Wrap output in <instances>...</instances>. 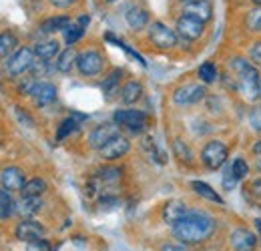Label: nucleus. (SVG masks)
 I'll list each match as a JSON object with an SVG mask.
<instances>
[{
  "label": "nucleus",
  "mask_w": 261,
  "mask_h": 251,
  "mask_svg": "<svg viewBox=\"0 0 261 251\" xmlns=\"http://www.w3.org/2000/svg\"><path fill=\"white\" fill-rule=\"evenodd\" d=\"M34 61H36L34 48L22 46V48H18V51L8 59L6 70H8V74H12V77H20V74H24V72H29V70L33 68Z\"/></svg>",
  "instance_id": "nucleus-6"
},
{
  "label": "nucleus",
  "mask_w": 261,
  "mask_h": 251,
  "mask_svg": "<svg viewBox=\"0 0 261 251\" xmlns=\"http://www.w3.org/2000/svg\"><path fill=\"white\" fill-rule=\"evenodd\" d=\"M245 27H247V31L251 32H261V6L249 10L245 14Z\"/></svg>",
  "instance_id": "nucleus-33"
},
{
  "label": "nucleus",
  "mask_w": 261,
  "mask_h": 251,
  "mask_svg": "<svg viewBox=\"0 0 261 251\" xmlns=\"http://www.w3.org/2000/svg\"><path fill=\"white\" fill-rule=\"evenodd\" d=\"M31 96L38 107H46V105L57 101V87L50 83H34Z\"/></svg>",
  "instance_id": "nucleus-15"
},
{
  "label": "nucleus",
  "mask_w": 261,
  "mask_h": 251,
  "mask_svg": "<svg viewBox=\"0 0 261 251\" xmlns=\"http://www.w3.org/2000/svg\"><path fill=\"white\" fill-rule=\"evenodd\" d=\"M251 127L261 135V111H255V113L251 115Z\"/></svg>",
  "instance_id": "nucleus-39"
},
{
  "label": "nucleus",
  "mask_w": 261,
  "mask_h": 251,
  "mask_svg": "<svg viewBox=\"0 0 261 251\" xmlns=\"http://www.w3.org/2000/svg\"><path fill=\"white\" fill-rule=\"evenodd\" d=\"M0 183L2 187L8 189V191H20L27 183V177L24 173L18 169V167H6L2 173H0Z\"/></svg>",
  "instance_id": "nucleus-14"
},
{
  "label": "nucleus",
  "mask_w": 261,
  "mask_h": 251,
  "mask_svg": "<svg viewBox=\"0 0 261 251\" xmlns=\"http://www.w3.org/2000/svg\"><path fill=\"white\" fill-rule=\"evenodd\" d=\"M227 159H229L227 145H225L223 141H217V139L209 141V143L203 147V151H201V163H203L209 171L221 169V167L227 163Z\"/></svg>",
  "instance_id": "nucleus-4"
},
{
  "label": "nucleus",
  "mask_w": 261,
  "mask_h": 251,
  "mask_svg": "<svg viewBox=\"0 0 261 251\" xmlns=\"http://www.w3.org/2000/svg\"><path fill=\"white\" fill-rule=\"evenodd\" d=\"M143 96V87L139 81H129L123 89H121V101L125 105H135L139 98Z\"/></svg>",
  "instance_id": "nucleus-21"
},
{
  "label": "nucleus",
  "mask_w": 261,
  "mask_h": 251,
  "mask_svg": "<svg viewBox=\"0 0 261 251\" xmlns=\"http://www.w3.org/2000/svg\"><path fill=\"white\" fill-rule=\"evenodd\" d=\"M113 121H115V125L127 129L130 135L145 133V129L149 125V117L143 111H137V109H119V111H115Z\"/></svg>",
  "instance_id": "nucleus-3"
},
{
  "label": "nucleus",
  "mask_w": 261,
  "mask_h": 251,
  "mask_svg": "<svg viewBox=\"0 0 261 251\" xmlns=\"http://www.w3.org/2000/svg\"><path fill=\"white\" fill-rule=\"evenodd\" d=\"M130 149V143L127 137H123V135H117V137H113L107 145H102L100 149H98V153H100V157L107 159V161H115V159H121L123 155H127Z\"/></svg>",
  "instance_id": "nucleus-11"
},
{
  "label": "nucleus",
  "mask_w": 261,
  "mask_h": 251,
  "mask_svg": "<svg viewBox=\"0 0 261 251\" xmlns=\"http://www.w3.org/2000/svg\"><path fill=\"white\" fill-rule=\"evenodd\" d=\"M199 79L203 81V85H213L217 81V66L213 63H203L197 70Z\"/></svg>",
  "instance_id": "nucleus-30"
},
{
  "label": "nucleus",
  "mask_w": 261,
  "mask_h": 251,
  "mask_svg": "<svg viewBox=\"0 0 261 251\" xmlns=\"http://www.w3.org/2000/svg\"><path fill=\"white\" fill-rule=\"evenodd\" d=\"M183 12L193 14L197 18H201L203 22H207V20H211V16H213V4H211L209 0H191V2L185 4Z\"/></svg>",
  "instance_id": "nucleus-17"
},
{
  "label": "nucleus",
  "mask_w": 261,
  "mask_h": 251,
  "mask_svg": "<svg viewBox=\"0 0 261 251\" xmlns=\"http://www.w3.org/2000/svg\"><path fill=\"white\" fill-rule=\"evenodd\" d=\"M249 61L255 66H261V40H255L249 46Z\"/></svg>",
  "instance_id": "nucleus-36"
},
{
  "label": "nucleus",
  "mask_w": 261,
  "mask_h": 251,
  "mask_svg": "<svg viewBox=\"0 0 261 251\" xmlns=\"http://www.w3.org/2000/svg\"><path fill=\"white\" fill-rule=\"evenodd\" d=\"M177 34L181 36V38H185V40H197V38H201L203 36V32H205V22L201 20V18H197L193 14H187V12H183L179 18H177Z\"/></svg>",
  "instance_id": "nucleus-8"
},
{
  "label": "nucleus",
  "mask_w": 261,
  "mask_h": 251,
  "mask_svg": "<svg viewBox=\"0 0 261 251\" xmlns=\"http://www.w3.org/2000/svg\"><path fill=\"white\" fill-rule=\"evenodd\" d=\"M14 235H16L18 241H27L29 243V241L44 237V225L38 223V221L31 219V217H27V219L18 221V225L14 229Z\"/></svg>",
  "instance_id": "nucleus-12"
},
{
  "label": "nucleus",
  "mask_w": 261,
  "mask_h": 251,
  "mask_svg": "<svg viewBox=\"0 0 261 251\" xmlns=\"http://www.w3.org/2000/svg\"><path fill=\"white\" fill-rule=\"evenodd\" d=\"M149 40H151V44H155L157 48L169 51V48H173V46L177 44L179 34H177V31H171L163 22H153V24L149 27Z\"/></svg>",
  "instance_id": "nucleus-7"
},
{
  "label": "nucleus",
  "mask_w": 261,
  "mask_h": 251,
  "mask_svg": "<svg viewBox=\"0 0 261 251\" xmlns=\"http://www.w3.org/2000/svg\"><path fill=\"white\" fill-rule=\"evenodd\" d=\"M16 211V203L10 197L8 189H0V221H6L12 217V213Z\"/></svg>",
  "instance_id": "nucleus-24"
},
{
  "label": "nucleus",
  "mask_w": 261,
  "mask_h": 251,
  "mask_svg": "<svg viewBox=\"0 0 261 251\" xmlns=\"http://www.w3.org/2000/svg\"><path fill=\"white\" fill-rule=\"evenodd\" d=\"M191 187H193V191H195L197 195H201L203 199H207V201H211V203L223 205V197H221L219 193H215V189L209 187L207 183H203V181H193Z\"/></svg>",
  "instance_id": "nucleus-26"
},
{
  "label": "nucleus",
  "mask_w": 261,
  "mask_h": 251,
  "mask_svg": "<svg viewBox=\"0 0 261 251\" xmlns=\"http://www.w3.org/2000/svg\"><path fill=\"white\" fill-rule=\"evenodd\" d=\"M253 4H257V6H261V0H251Z\"/></svg>",
  "instance_id": "nucleus-46"
},
{
  "label": "nucleus",
  "mask_w": 261,
  "mask_h": 251,
  "mask_svg": "<svg viewBox=\"0 0 261 251\" xmlns=\"http://www.w3.org/2000/svg\"><path fill=\"white\" fill-rule=\"evenodd\" d=\"M44 191H46V181L40 177H34L24 183V187L20 189V195L22 197H40Z\"/></svg>",
  "instance_id": "nucleus-27"
},
{
  "label": "nucleus",
  "mask_w": 261,
  "mask_h": 251,
  "mask_svg": "<svg viewBox=\"0 0 261 251\" xmlns=\"http://www.w3.org/2000/svg\"><path fill=\"white\" fill-rule=\"evenodd\" d=\"M76 59H79V53L74 51V48H65L61 55H59V59H57V64H55V68L59 70V72H70L74 66H76Z\"/></svg>",
  "instance_id": "nucleus-20"
},
{
  "label": "nucleus",
  "mask_w": 261,
  "mask_h": 251,
  "mask_svg": "<svg viewBox=\"0 0 261 251\" xmlns=\"http://www.w3.org/2000/svg\"><path fill=\"white\" fill-rule=\"evenodd\" d=\"M229 70L235 77V89L243 94L247 101L255 103L261 101V74L257 70V66L251 63L249 59L243 57H233L229 59Z\"/></svg>",
  "instance_id": "nucleus-2"
},
{
  "label": "nucleus",
  "mask_w": 261,
  "mask_h": 251,
  "mask_svg": "<svg viewBox=\"0 0 261 251\" xmlns=\"http://www.w3.org/2000/svg\"><path fill=\"white\" fill-rule=\"evenodd\" d=\"M83 34H85V27L81 22H74V24L70 22L65 29V42L68 46H72L74 42H79L83 38Z\"/></svg>",
  "instance_id": "nucleus-31"
},
{
  "label": "nucleus",
  "mask_w": 261,
  "mask_h": 251,
  "mask_svg": "<svg viewBox=\"0 0 261 251\" xmlns=\"http://www.w3.org/2000/svg\"><path fill=\"white\" fill-rule=\"evenodd\" d=\"M251 151H253L255 155H259V157H261V139L255 143V145H253V149H251Z\"/></svg>",
  "instance_id": "nucleus-43"
},
{
  "label": "nucleus",
  "mask_w": 261,
  "mask_h": 251,
  "mask_svg": "<svg viewBox=\"0 0 261 251\" xmlns=\"http://www.w3.org/2000/svg\"><path fill=\"white\" fill-rule=\"evenodd\" d=\"M179 2H183V4H187V2H191V0H179Z\"/></svg>",
  "instance_id": "nucleus-47"
},
{
  "label": "nucleus",
  "mask_w": 261,
  "mask_h": 251,
  "mask_svg": "<svg viewBox=\"0 0 261 251\" xmlns=\"http://www.w3.org/2000/svg\"><path fill=\"white\" fill-rule=\"evenodd\" d=\"M257 243H259L257 233H253L249 229H243V227L233 229L231 235H229V245L233 251H255Z\"/></svg>",
  "instance_id": "nucleus-9"
},
{
  "label": "nucleus",
  "mask_w": 261,
  "mask_h": 251,
  "mask_svg": "<svg viewBox=\"0 0 261 251\" xmlns=\"http://www.w3.org/2000/svg\"><path fill=\"white\" fill-rule=\"evenodd\" d=\"M215 227H217V223L211 215L189 209L183 219H179L171 227V231H173L175 239L181 241L183 245H199L215 233Z\"/></svg>",
  "instance_id": "nucleus-1"
},
{
  "label": "nucleus",
  "mask_w": 261,
  "mask_h": 251,
  "mask_svg": "<svg viewBox=\"0 0 261 251\" xmlns=\"http://www.w3.org/2000/svg\"><path fill=\"white\" fill-rule=\"evenodd\" d=\"M102 66H105V61H102V57L98 55L97 51H85L76 59V70L83 77H97L98 72L102 70Z\"/></svg>",
  "instance_id": "nucleus-10"
},
{
  "label": "nucleus",
  "mask_w": 261,
  "mask_h": 251,
  "mask_svg": "<svg viewBox=\"0 0 261 251\" xmlns=\"http://www.w3.org/2000/svg\"><path fill=\"white\" fill-rule=\"evenodd\" d=\"M205 96H207V89L203 83L201 85L199 83H185L173 91V103L177 107H191V105H197L199 101H203Z\"/></svg>",
  "instance_id": "nucleus-5"
},
{
  "label": "nucleus",
  "mask_w": 261,
  "mask_h": 251,
  "mask_svg": "<svg viewBox=\"0 0 261 251\" xmlns=\"http://www.w3.org/2000/svg\"><path fill=\"white\" fill-rule=\"evenodd\" d=\"M81 121H85V117H83V115H72V117L65 119V121L61 123V127H59V131H57V139H59V141H63L66 135H70V133L79 127Z\"/></svg>",
  "instance_id": "nucleus-28"
},
{
  "label": "nucleus",
  "mask_w": 261,
  "mask_h": 251,
  "mask_svg": "<svg viewBox=\"0 0 261 251\" xmlns=\"http://www.w3.org/2000/svg\"><path fill=\"white\" fill-rule=\"evenodd\" d=\"M237 183H239V181L233 177V173L227 169V171H225V177H223V187H225V189H235V187H237Z\"/></svg>",
  "instance_id": "nucleus-38"
},
{
  "label": "nucleus",
  "mask_w": 261,
  "mask_h": 251,
  "mask_svg": "<svg viewBox=\"0 0 261 251\" xmlns=\"http://www.w3.org/2000/svg\"><path fill=\"white\" fill-rule=\"evenodd\" d=\"M76 0H50V4L53 6H57V8H68V6H72Z\"/></svg>",
  "instance_id": "nucleus-40"
},
{
  "label": "nucleus",
  "mask_w": 261,
  "mask_h": 251,
  "mask_svg": "<svg viewBox=\"0 0 261 251\" xmlns=\"http://www.w3.org/2000/svg\"><path fill=\"white\" fill-rule=\"evenodd\" d=\"M253 225H255V229H257V233H259V241H261V219L259 217L253 221Z\"/></svg>",
  "instance_id": "nucleus-44"
},
{
  "label": "nucleus",
  "mask_w": 261,
  "mask_h": 251,
  "mask_svg": "<svg viewBox=\"0 0 261 251\" xmlns=\"http://www.w3.org/2000/svg\"><path fill=\"white\" fill-rule=\"evenodd\" d=\"M18 51V38L12 32H2L0 34V59L12 57Z\"/></svg>",
  "instance_id": "nucleus-22"
},
{
  "label": "nucleus",
  "mask_w": 261,
  "mask_h": 251,
  "mask_svg": "<svg viewBox=\"0 0 261 251\" xmlns=\"http://www.w3.org/2000/svg\"><path fill=\"white\" fill-rule=\"evenodd\" d=\"M109 2H115V0H109Z\"/></svg>",
  "instance_id": "nucleus-48"
},
{
  "label": "nucleus",
  "mask_w": 261,
  "mask_h": 251,
  "mask_svg": "<svg viewBox=\"0 0 261 251\" xmlns=\"http://www.w3.org/2000/svg\"><path fill=\"white\" fill-rule=\"evenodd\" d=\"M229 171L233 173V177H235L237 181H243V179L247 177V173H249V165H247V161H245V159L237 157V159H233V161H231Z\"/></svg>",
  "instance_id": "nucleus-32"
},
{
  "label": "nucleus",
  "mask_w": 261,
  "mask_h": 251,
  "mask_svg": "<svg viewBox=\"0 0 261 251\" xmlns=\"http://www.w3.org/2000/svg\"><path fill=\"white\" fill-rule=\"evenodd\" d=\"M251 193H253L257 199H261V179H255V181L251 183Z\"/></svg>",
  "instance_id": "nucleus-41"
},
{
  "label": "nucleus",
  "mask_w": 261,
  "mask_h": 251,
  "mask_svg": "<svg viewBox=\"0 0 261 251\" xmlns=\"http://www.w3.org/2000/svg\"><path fill=\"white\" fill-rule=\"evenodd\" d=\"M34 55H36V59H40V61H53L55 57H59L61 53H59V42L57 40H42V42H38L36 46H34Z\"/></svg>",
  "instance_id": "nucleus-19"
},
{
  "label": "nucleus",
  "mask_w": 261,
  "mask_h": 251,
  "mask_svg": "<svg viewBox=\"0 0 261 251\" xmlns=\"http://www.w3.org/2000/svg\"><path fill=\"white\" fill-rule=\"evenodd\" d=\"M255 167H257V171H259V173H261V159H259V161H257V165H255Z\"/></svg>",
  "instance_id": "nucleus-45"
},
{
  "label": "nucleus",
  "mask_w": 261,
  "mask_h": 251,
  "mask_svg": "<svg viewBox=\"0 0 261 251\" xmlns=\"http://www.w3.org/2000/svg\"><path fill=\"white\" fill-rule=\"evenodd\" d=\"M187 211H189V207L183 203V201H179V199H171L169 203H165L163 207V219L167 225H175L179 219H183L185 215H187Z\"/></svg>",
  "instance_id": "nucleus-16"
},
{
  "label": "nucleus",
  "mask_w": 261,
  "mask_h": 251,
  "mask_svg": "<svg viewBox=\"0 0 261 251\" xmlns=\"http://www.w3.org/2000/svg\"><path fill=\"white\" fill-rule=\"evenodd\" d=\"M16 207H18L20 215H24V217H33L34 213L40 211L42 201H40V197H20V201H18Z\"/></svg>",
  "instance_id": "nucleus-25"
},
{
  "label": "nucleus",
  "mask_w": 261,
  "mask_h": 251,
  "mask_svg": "<svg viewBox=\"0 0 261 251\" xmlns=\"http://www.w3.org/2000/svg\"><path fill=\"white\" fill-rule=\"evenodd\" d=\"M119 125H113V123H102V125L95 127L93 131H91V135H89V145L93 147V149H100L102 145H107L113 137H117L119 135Z\"/></svg>",
  "instance_id": "nucleus-13"
},
{
  "label": "nucleus",
  "mask_w": 261,
  "mask_h": 251,
  "mask_svg": "<svg viewBox=\"0 0 261 251\" xmlns=\"http://www.w3.org/2000/svg\"><path fill=\"white\" fill-rule=\"evenodd\" d=\"M98 175H100V181H102V183H117L119 177H121V169H117V167H107V169H102Z\"/></svg>",
  "instance_id": "nucleus-35"
},
{
  "label": "nucleus",
  "mask_w": 261,
  "mask_h": 251,
  "mask_svg": "<svg viewBox=\"0 0 261 251\" xmlns=\"http://www.w3.org/2000/svg\"><path fill=\"white\" fill-rule=\"evenodd\" d=\"M125 20L133 31H143L149 24V12L141 6H130L125 14Z\"/></svg>",
  "instance_id": "nucleus-18"
},
{
  "label": "nucleus",
  "mask_w": 261,
  "mask_h": 251,
  "mask_svg": "<svg viewBox=\"0 0 261 251\" xmlns=\"http://www.w3.org/2000/svg\"><path fill=\"white\" fill-rule=\"evenodd\" d=\"M121 77H123V70H121V68H115V70L102 81V93L107 94V96H111V94L115 93V91L119 89V81H121Z\"/></svg>",
  "instance_id": "nucleus-29"
},
{
  "label": "nucleus",
  "mask_w": 261,
  "mask_h": 251,
  "mask_svg": "<svg viewBox=\"0 0 261 251\" xmlns=\"http://www.w3.org/2000/svg\"><path fill=\"white\" fill-rule=\"evenodd\" d=\"M173 151H175V155H177L179 161H183V163H191V159H193L191 149H189L181 139H175V141H173Z\"/></svg>",
  "instance_id": "nucleus-34"
},
{
  "label": "nucleus",
  "mask_w": 261,
  "mask_h": 251,
  "mask_svg": "<svg viewBox=\"0 0 261 251\" xmlns=\"http://www.w3.org/2000/svg\"><path fill=\"white\" fill-rule=\"evenodd\" d=\"M161 251H185V247L183 245H175V243H165Z\"/></svg>",
  "instance_id": "nucleus-42"
},
{
  "label": "nucleus",
  "mask_w": 261,
  "mask_h": 251,
  "mask_svg": "<svg viewBox=\"0 0 261 251\" xmlns=\"http://www.w3.org/2000/svg\"><path fill=\"white\" fill-rule=\"evenodd\" d=\"M70 24L68 16H53L48 20H44L40 24V32L42 34H53V32H65V29Z\"/></svg>",
  "instance_id": "nucleus-23"
},
{
  "label": "nucleus",
  "mask_w": 261,
  "mask_h": 251,
  "mask_svg": "<svg viewBox=\"0 0 261 251\" xmlns=\"http://www.w3.org/2000/svg\"><path fill=\"white\" fill-rule=\"evenodd\" d=\"M27 251H50V245L46 239H34V241H29L27 243Z\"/></svg>",
  "instance_id": "nucleus-37"
}]
</instances>
